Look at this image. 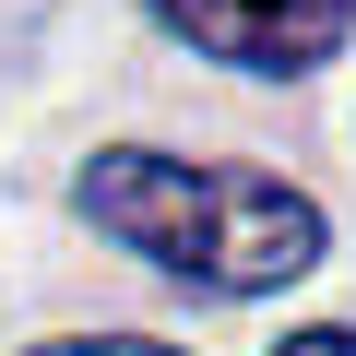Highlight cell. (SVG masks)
<instances>
[{
    "label": "cell",
    "instance_id": "obj_1",
    "mask_svg": "<svg viewBox=\"0 0 356 356\" xmlns=\"http://www.w3.org/2000/svg\"><path fill=\"white\" fill-rule=\"evenodd\" d=\"M72 202H83L119 250L191 273V285H214V297H285V285L321 273V250H332V226H321L309 191H285V178H261V166L143 154V143H107V154L72 178Z\"/></svg>",
    "mask_w": 356,
    "mask_h": 356
},
{
    "label": "cell",
    "instance_id": "obj_2",
    "mask_svg": "<svg viewBox=\"0 0 356 356\" xmlns=\"http://www.w3.org/2000/svg\"><path fill=\"white\" fill-rule=\"evenodd\" d=\"M166 36H191L202 60L226 72H321L344 36H356V0H143Z\"/></svg>",
    "mask_w": 356,
    "mask_h": 356
},
{
    "label": "cell",
    "instance_id": "obj_3",
    "mask_svg": "<svg viewBox=\"0 0 356 356\" xmlns=\"http://www.w3.org/2000/svg\"><path fill=\"white\" fill-rule=\"evenodd\" d=\"M36 356H178V344H143V332H72V344H36Z\"/></svg>",
    "mask_w": 356,
    "mask_h": 356
},
{
    "label": "cell",
    "instance_id": "obj_4",
    "mask_svg": "<svg viewBox=\"0 0 356 356\" xmlns=\"http://www.w3.org/2000/svg\"><path fill=\"white\" fill-rule=\"evenodd\" d=\"M273 356H356V332H332V321H321V332H285Z\"/></svg>",
    "mask_w": 356,
    "mask_h": 356
}]
</instances>
